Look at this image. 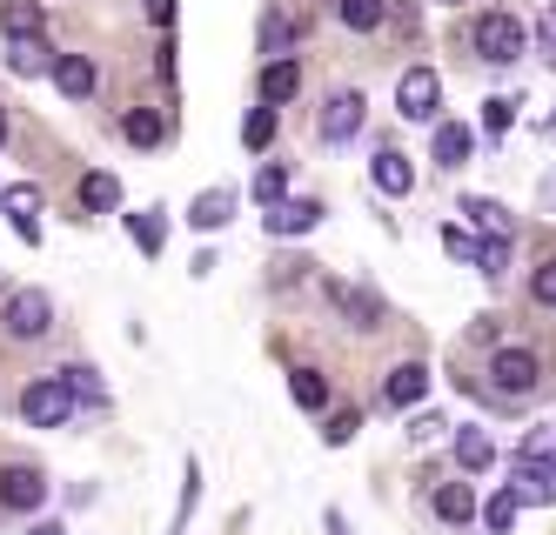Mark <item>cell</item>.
I'll list each match as a JSON object with an SVG mask.
<instances>
[{
  "mask_svg": "<svg viewBox=\"0 0 556 535\" xmlns=\"http://www.w3.org/2000/svg\"><path fill=\"white\" fill-rule=\"evenodd\" d=\"M74 408H81V402L67 395L61 375H34V382L21 388V416H27V429H67Z\"/></svg>",
  "mask_w": 556,
  "mask_h": 535,
  "instance_id": "cell-1",
  "label": "cell"
},
{
  "mask_svg": "<svg viewBox=\"0 0 556 535\" xmlns=\"http://www.w3.org/2000/svg\"><path fill=\"white\" fill-rule=\"evenodd\" d=\"M523 48H530V27L516 21V14H503V8H496V14L476 21V54H483L490 67H509Z\"/></svg>",
  "mask_w": 556,
  "mask_h": 535,
  "instance_id": "cell-2",
  "label": "cell"
},
{
  "mask_svg": "<svg viewBox=\"0 0 556 535\" xmlns=\"http://www.w3.org/2000/svg\"><path fill=\"white\" fill-rule=\"evenodd\" d=\"M536 382H543L536 348H496V361H490V388L496 395H530Z\"/></svg>",
  "mask_w": 556,
  "mask_h": 535,
  "instance_id": "cell-3",
  "label": "cell"
},
{
  "mask_svg": "<svg viewBox=\"0 0 556 535\" xmlns=\"http://www.w3.org/2000/svg\"><path fill=\"white\" fill-rule=\"evenodd\" d=\"M48 321H54V302L41 295V288H14L8 295V335L14 342H41Z\"/></svg>",
  "mask_w": 556,
  "mask_h": 535,
  "instance_id": "cell-4",
  "label": "cell"
},
{
  "mask_svg": "<svg viewBox=\"0 0 556 535\" xmlns=\"http://www.w3.org/2000/svg\"><path fill=\"white\" fill-rule=\"evenodd\" d=\"M435 101H443V80H435V67H409L403 80H395V107H403V120H429Z\"/></svg>",
  "mask_w": 556,
  "mask_h": 535,
  "instance_id": "cell-5",
  "label": "cell"
},
{
  "mask_svg": "<svg viewBox=\"0 0 556 535\" xmlns=\"http://www.w3.org/2000/svg\"><path fill=\"white\" fill-rule=\"evenodd\" d=\"M48 502V475L41 469H0V509H14V515H27V509H41Z\"/></svg>",
  "mask_w": 556,
  "mask_h": 535,
  "instance_id": "cell-6",
  "label": "cell"
},
{
  "mask_svg": "<svg viewBox=\"0 0 556 535\" xmlns=\"http://www.w3.org/2000/svg\"><path fill=\"white\" fill-rule=\"evenodd\" d=\"M0 215L14 221L21 241H41V221H34V215H41V188H34V181H14L8 194H0Z\"/></svg>",
  "mask_w": 556,
  "mask_h": 535,
  "instance_id": "cell-7",
  "label": "cell"
},
{
  "mask_svg": "<svg viewBox=\"0 0 556 535\" xmlns=\"http://www.w3.org/2000/svg\"><path fill=\"white\" fill-rule=\"evenodd\" d=\"M363 120H369V101L363 94H329V107H323V141L363 135Z\"/></svg>",
  "mask_w": 556,
  "mask_h": 535,
  "instance_id": "cell-8",
  "label": "cell"
},
{
  "mask_svg": "<svg viewBox=\"0 0 556 535\" xmlns=\"http://www.w3.org/2000/svg\"><path fill=\"white\" fill-rule=\"evenodd\" d=\"M509 496H516V502H536V509H549V502H556V475H549V462H523V456H516Z\"/></svg>",
  "mask_w": 556,
  "mask_h": 535,
  "instance_id": "cell-9",
  "label": "cell"
},
{
  "mask_svg": "<svg viewBox=\"0 0 556 535\" xmlns=\"http://www.w3.org/2000/svg\"><path fill=\"white\" fill-rule=\"evenodd\" d=\"M54 61H61V54L48 48V34H14V40H8V67L27 74V80H34V74H54Z\"/></svg>",
  "mask_w": 556,
  "mask_h": 535,
  "instance_id": "cell-10",
  "label": "cell"
},
{
  "mask_svg": "<svg viewBox=\"0 0 556 535\" xmlns=\"http://www.w3.org/2000/svg\"><path fill=\"white\" fill-rule=\"evenodd\" d=\"M422 395H429V368H422V361H395L389 382H382V402H389V408H409V402H422Z\"/></svg>",
  "mask_w": 556,
  "mask_h": 535,
  "instance_id": "cell-11",
  "label": "cell"
},
{
  "mask_svg": "<svg viewBox=\"0 0 556 535\" xmlns=\"http://www.w3.org/2000/svg\"><path fill=\"white\" fill-rule=\"evenodd\" d=\"M54 88H61L67 101H88V94L101 88V74H94L88 54H61V61H54Z\"/></svg>",
  "mask_w": 556,
  "mask_h": 535,
  "instance_id": "cell-12",
  "label": "cell"
},
{
  "mask_svg": "<svg viewBox=\"0 0 556 535\" xmlns=\"http://www.w3.org/2000/svg\"><path fill=\"white\" fill-rule=\"evenodd\" d=\"M315 221H323V208H315V201H275V208L262 215V228L282 241V234H308Z\"/></svg>",
  "mask_w": 556,
  "mask_h": 535,
  "instance_id": "cell-13",
  "label": "cell"
},
{
  "mask_svg": "<svg viewBox=\"0 0 556 535\" xmlns=\"http://www.w3.org/2000/svg\"><path fill=\"white\" fill-rule=\"evenodd\" d=\"M369 181H376L382 194H409V188H416V168H409V161L395 154V148H382V154L369 161Z\"/></svg>",
  "mask_w": 556,
  "mask_h": 535,
  "instance_id": "cell-14",
  "label": "cell"
},
{
  "mask_svg": "<svg viewBox=\"0 0 556 535\" xmlns=\"http://www.w3.org/2000/svg\"><path fill=\"white\" fill-rule=\"evenodd\" d=\"M295 88H302V67H295L289 54L262 67V101H268V107H282V101H295Z\"/></svg>",
  "mask_w": 556,
  "mask_h": 535,
  "instance_id": "cell-15",
  "label": "cell"
},
{
  "mask_svg": "<svg viewBox=\"0 0 556 535\" xmlns=\"http://www.w3.org/2000/svg\"><path fill=\"white\" fill-rule=\"evenodd\" d=\"M228 215H235V194H228V188H208V194H194V208H188V221L202 228V234L228 228Z\"/></svg>",
  "mask_w": 556,
  "mask_h": 535,
  "instance_id": "cell-16",
  "label": "cell"
},
{
  "mask_svg": "<svg viewBox=\"0 0 556 535\" xmlns=\"http://www.w3.org/2000/svg\"><path fill=\"white\" fill-rule=\"evenodd\" d=\"M469 154H476V135L463 120H443V128H435V161H443V168H463Z\"/></svg>",
  "mask_w": 556,
  "mask_h": 535,
  "instance_id": "cell-17",
  "label": "cell"
},
{
  "mask_svg": "<svg viewBox=\"0 0 556 535\" xmlns=\"http://www.w3.org/2000/svg\"><path fill=\"white\" fill-rule=\"evenodd\" d=\"M48 27V14H41V0H0V34H41Z\"/></svg>",
  "mask_w": 556,
  "mask_h": 535,
  "instance_id": "cell-18",
  "label": "cell"
},
{
  "mask_svg": "<svg viewBox=\"0 0 556 535\" xmlns=\"http://www.w3.org/2000/svg\"><path fill=\"white\" fill-rule=\"evenodd\" d=\"M329 295L342 302V315H349L355 328H382V302L369 295V288H329Z\"/></svg>",
  "mask_w": 556,
  "mask_h": 535,
  "instance_id": "cell-19",
  "label": "cell"
},
{
  "mask_svg": "<svg viewBox=\"0 0 556 535\" xmlns=\"http://www.w3.org/2000/svg\"><path fill=\"white\" fill-rule=\"evenodd\" d=\"M54 375L67 382V395H74V402H88V408H108V388H101V375H94L88 361H74V368H54Z\"/></svg>",
  "mask_w": 556,
  "mask_h": 535,
  "instance_id": "cell-20",
  "label": "cell"
},
{
  "mask_svg": "<svg viewBox=\"0 0 556 535\" xmlns=\"http://www.w3.org/2000/svg\"><path fill=\"white\" fill-rule=\"evenodd\" d=\"M122 135H128L135 148H162V135H168V120H162V107H135V114L122 120Z\"/></svg>",
  "mask_w": 556,
  "mask_h": 535,
  "instance_id": "cell-21",
  "label": "cell"
},
{
  "mask_svg": "<svg viewBox=\"0 0 556 535\" xmlns=\"http://www.w3.org/2000/svg\"><path fill=\"white\" fill-rule=\"evenodd\" d=\"M456 462H463L469 475H483V469L496 462V448H490V435H483V429H456Z\"/></svg>",
  "mask_w": 556,
  "mask_h": 535,
  "instance_id": "cell-22",
  "label": "cell"
},
{
  "mask_svg": "<svg viewBox=\"0 0 556 535\" xmlns=\"http://www.w3.org/2000/svg\"><path fill=\"white\" fill-rule=\"evenodd\" d=\"M81 208L88 215H114V208H122V181H114V175H88L81 181Z\"/></svg>",
  "mask_w": 556,
  "mask_h": 535,
  "instance_id": "cell-23",
  "label": "cell"
},
{
  "mask_svg": "<svg viewBox=\"0 0 556 535\" xmlns=\"http://www.w3.org/2000/svg\"><path fill=\"white\" fill-rule=\"evenodd\" d=\"M463 215H469L476 228H490V234H509V228H516L509 208H503V201H490V194H469V201H463Z\"/></svg>",
  "mask_w": 556,
  "mask_h": 535,
  "instance_id": "cell-24",
  "label": "cell"
},
{
  "mask_svg": "<svg viewBox=\"0 0 556 535\" xmlns=\"http://www.w3.org/2000/svg\"><path fill=\"white\" fill-rule=\"evenodd\" d=\"M435 515H443V522H469L476 515L469 482H443V488H435Z\"/></svg>",
  "mask_w": 556,
  "mask_h": 535,
  "instance_id": "cell-25",
  "label": "cell"
},
{
  "mask_svg": "<svg viewBox=\"0 0 556 535\" xmlns=\"http://www.w3.org/2000/svg\"><path fill=\"white\" fill-rule=\"evenodd\" d=\"M342 27H355V34H369V27H382V14H389V0H342Z\"/></svg>",
  "mask_w": 556,
  "mask_h": 535,
  "instance_id": "cell-26",
  "label": "cell"
},
{
  "mask_svg": "<svg viewBox=\"0 0 556 535\" xmlns=\"http://www.w3.org/2000/svg\"><path fill=\"white\" fill-rule=\"evenodd\" d=\"M128 234H135L141 255H162V234H168V228H162V215L148 208V215H128Z\"/></svg>",
  "mask_w": 556,
  "mask_h": 535,
  "instance_id": "cell-27",
  "label": "cell"
},
{
  "mask_svg": "<svg viewBox=\"0 0 556 535\" xmlns=\"http://www.w3.org/2000/svg\"><path fill=\"white\" fill-rule=\"evenodd\" d=\"M289 395H295L302 408H323V402H329V382L315 375V368H295V375H289Z\"/></svg>",
  "mask_w": 556,
  "mask_h": 535,
  "instance_id": "cell-28",
  "label": "cell"
},
{
  "mask_svg": "<svg viewBox=\"0 0 556 535\" xmlns=\"http://www.w3.org/2000/svg\"><path fill=\"white\" fill-rule=\"evenodd\" d=\"M255 201H262V208H275V201H289V168H275V161H268V168L255 175Z\"/></svg>",
  "mask_w": 556,
  "mask_h": 535,
  "instance_id": "cell-29",
  "label": "cell"
},
{
  "mask_svg": "<svg viewBox=\"0 0 556 535\" xmlns=\"http://www.w3.org/2000/svg\"><path fill=\"white\" fill-rule=\"evenodd\" d=\"M476 268H483V275H503V268H509V234L476 241Z\"/></svg>",
  "mask_w": 556,
  "mask_h": 535,
  "instance_id": "cell-30",
  "label": "cell"
},
{
  "mask_svg": "<svg viewBox=\"0 0 556 535\" xmlns=\"http://www.w3.org/2000/svg\"><path fill=\"white\" fill-rule=\"evenodd\" d=\"M516 456H523V462H556V429H549V422H543V429H530Z\"/></svg>",
  "mask_w": 556,
  "mask_h": 535,
  "instance_id": "cell-31",
  "label": "cell"
},
{
  "mask_svg": "<svg viewBox=\"0 0 556 535\" xmlns=\"http://www.w3.org/2000/svg\"><path fill=\"white\" fill-rule=\"evenodd\" d=\"M262 48H268V54H275V61H282V54H289V48H295V27H289V21H282V14H268V21H262Z\"/></svg>",
  "mask_w": 556,
  "mask_h": 535,
  "instance_id": "cell-32",
  "label": "cell"
},
{
  "mask_svg": "<svg viewBox=\"0 0 556 535\" xmlns=\"http://www.w3.org/2000/svg\"><path fill=\"white\" fill-rule=\"evenodd\" d=\"M242 141H249V148H268V141H275V107H268V101L242 120Z\"/></svg>",
  "mask_w": 556,
  "mask_h": 535,
  "instance_id": "cell-33",
  "label": "cell"
},
{
  "mask_svg": "<svg viewBox=\"0 0 556 535\" xmlns=\"http://www.w3.org/2000/svg\"><path fill=\"white\" fill-rule=\"evenodd\" d=\"M355 429H363V416H355V408H336L329 429H323V442H329V448H342V442H355Z\"/></svg>",
  "mask_w": 556,
  "mask_h": 535,
  "instance_id": "cell-34",
  "label": "cell"
},
{
  "mask_svg": "<svg viewBox=\"0 0 556 535\" xmlns=\"http://www.w3.org/2000/svg\"><path fill=\"white\" fill-rule=\"evenodd\" d=\"M516 509H523V502H516V496H509V488H503V496H496V502L483 509V522H490V528L503 535V528H516Z\"/></svg>",
  "mask_w": 556,
  "mask_h": 535,
  "instance_id": "cell-35",
  "label": "cell"
},
{
  "mask_svg": "<svg viewBox=\"0 0 556 535\" xmlns=\"http://www.w3.org/2000/svg\"><path fill=\"white\" fill-rule=\"evenodd\" d=\"M509 120H516V101H509V94H496V101L483 107V128H490V135H509Z\"/></svg>",
  "mask_w": 556,
  "mask_h": 535,
  "instance_id": "cell-36",
  "label": "cell"
},
{
  "mask_svg": "<svg viewBox=\"0 0 556 535\" xmlns=\"http://www.w3.org/2000/svg\"><path fill=\"white\" fill-rule=\"evenodd\" d=\"M443 249H450L456 262H476V234H469V228H443Z\"/></svg>",
  "mask_w": 556,
  "mask_h": 535,
  "instance_id": "cell-37",
  "label": "cell"
},
{
  "mask_svg": "<svg viewBox=\"0 0 556 535\" xmlns=\"http://www.w3.org/2000/svg\"><path fill=\"white\" fill-rule=\"evenodd\" d=\"M536 40H543V61L556 67V8H543V21H536Z\"/></svg>",
  "mask_w": 556,
  "mask_h": 535,
  "instance_id": "cell-38",
  "label": "cell"
},
{
  "mask_svg": "<svg viewBox=\"0 0 556 535\" xmlns=\"http://www.w3.org/2000/svg\"><path fill=\"white\" fill-rule=\"evenodd\" d=\"M530 288H536V302H549V308H556V262H543Z\"/></svg>",
  "mask_w": 556,
  "mask_h": 535,
  "instance_id": "cell-39",
  "label": "cell"
},
{
  "mask_svg": "<svg viewBox=\"0 0 556 535\" xmlns=\"http://www.w3.org/2000/svg\"><path fill=\"white\" fill-rule=\"evenodd\" d=\"M148 21H154V27H168V21H175V0H148Z\"/></svg>",
  "mask_w": 556,
  "mask_h": 535,
  "instance_id": "cell-40",
  "label": "cell"
},
{
  "mask_svg": "<svg viewBox=\"0 0 556 535\" xmlns=\"http://www.w3.org/2000/svg\"><path fill=\"white\" fill-rule=\"evenodd\" d=\"M435 429H443V416H416V422H409V435H416V442H429Z\"/></svg>",
  "mask_w": 556,
  "mask_h": 535,
  "instance_id": "cell-41",
  "label": "cell"
},
{
  "mask_svg": "<svg viewBox=\"0 0 556 535\" xmlns=\"http://www.w3.org/2000/svg\"><path fill=\"white\" fill-rule=\"evenodd\" d=\"M27 535H67V528H61V522H34Z\"/></svg>",
  "mask_w": 556,
  "mask_h": 535,
  "instance_id": "cell-42",
  "label": "cell"
},
{
  "mask_svg": "<svg viewBox=\"0 0 556 535\" xmlns=\"http://www.w3.org/2000/svg\"><path fill=\"white\" fill-rule=\"evenodd\" d=\"M0 148H8V107H0Z\"/></svg>",
  "mask_w": 556,
  "mask_h": 535,
  "instance_id": "cell-43",
  "label": "cell"
},
{
  "mask_svg": "<svg viewBox=\"0 0 556 535\" xmlns=\"http://www.w3.org/2000/svg\"><path fill=\"white\" fill-rule=\"evenodd\" d=\"M443 8H463V0H443Z\"/></svg>",
  "mask_w": 556,
  "mask_h": 535,
  "instance_id": "cell-44",
  "label": "cell"
}]
</instances>
